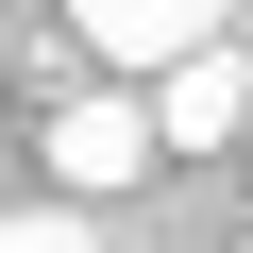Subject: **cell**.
Segmentation results:
<instances>
[{"mask_svg": "<svg viewBox=\"0 0 253 253\" xmlns=\"http://www.w3.org/2000/svg\"><path fill=\"white\" fill-rule=\"evenodd\" d=\"M135 169H169L152 84H84V101H51V186H68V203H118Z\"/></svg>", "mask_w": 253, "mask_h": 253, "instance_id": "1", "label": "cell"}, {"mask_svg": "<svg viewBox=\"0 0 253 253\" xmlns=\"http://www.w3.org/2000/svg\"><path fill=\"white\" fill-rule=\"evenodd\" d=\"M152 118H169V152H219V135H253V68L186 51V68H152Z\"/></svg>", "mask_w": 253, "mask_h": 253, "instance_id": "3", "label": "cell"}, {"mask_svg": "<svg viewBox=\"0 0 253 253\" xmlns=\"http://www.w3.org/2000/svg\"><path fill=\"white\" fill-rule=\"evenodd\" d=\"M68 17H84V51H118V68H186V51H219L236 0H68Z\"/></svg>", "mask_w": 253, "mask_h": 253, "instance_id": "2", "label": "cell"}, {"mask_svg": "<svg viewBox=\"0 0 253 253\" xmlns=\"http://www.w3.org/2000/svg\"><path fill=\"white\" fill-rule=\"evenodd\" d=\"M0 253H101L84 203H0Z\"/></svg>", "mask_w": 253, "mask_h": 253, "instance_id": "4", "label": "cell"}]
</instances>
